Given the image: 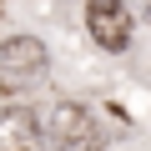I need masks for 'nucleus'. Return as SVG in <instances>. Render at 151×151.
Listing matches in <instances>:
<instances>
[{
	"mask_svg": "<svg viewBox=\"0 0 151 151\" xmlns=\"http://www.w3.org/2000/svg\"><path fill=\"white\" fill-rule=\"evenodd\" d=\"M45 45L35 35H10V40H0V91L5 96H20L30 91L40 76H45Z\"/></svg>",
	"mask_w": 151,
	"mask_h": 151,
	"instance_id": "f03ea898",
	"label": "nucleus"
},
{
	"mask_svg": "<svg viewBox=\"0 0 151 151\" xmlns=\"http://www.w3.org/2000/svg\"><path fill=\"white\" fill-rule=\"evenodd\" d=\"M45 131L30 106H5L0 111V151H45Z\"/></svg>",
	"mask_w": 151,
	"mask_h": 151,
	"instance_id": "20e7f679",
	"label": "nucleus"
},
{
	"mask_svg": "<svg viewBox=\"0 0 151 151\" xmlns=\"http://www.w3.org/2000/svg\"><path fill=\"white\" fill-rule=\"evenodd\" d=\"M86 30L101 50H126L131 45V15L126 0H86Z\"/></svg>",
	"mask_w": 151,
	"mask_h": 151,
	"instance_id": "7ed1b4c3",
	"label": "nucleus"
},
{
	"mask_svg": "<svg viewBox=\"0 0 151 151\" xmlns=\"http://www.w3.org/2000/svg\"><path fill=\"white\" fill-rule=\"evenodd\" d=\"M45 136L55 151H106V136L96 126V116L76 101H55L45 111Z\"/></svg>",
	"mask_w": 151,
	"mask_h": 151,
	"instance_id": "f257e3e1",
	"label": "nucleus"
},
{
	"mask_svg": "<svg viewBox=\"0 0 151 151\" xmlns=\"http://www.w3.org/2000/svg\"><path fill=\"white\" fill-rule=\"evenodd\" d=\"M146 20H151V0H146Z\"/></svg>",
	"mask_w": 151,
	"mask_h": 151,
	"instance_id": "39448f33",
	"label": "nucleus"
}]
</instances>
